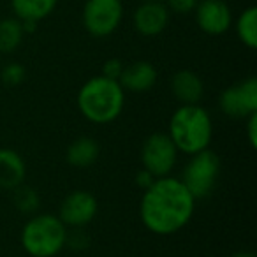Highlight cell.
Listing matches in <instances>:
<instances>
[{"label":"cell","instance_id":"obj_1","mask_svg":"<svg viewBox=\"0 0 257 257\" xmlns=\"http://www.w3.org/2000/svg\"><path fill=\"white\" fill-rule=\"evenodd\" d=\"M196 197L175 176L155 178L143 190L140 218L147 231L157 236H173L190 224L196 211Z\"/></svg>","mask_w":257,"mask_h":257},{"label":"cell","instance_id":"obj_2","mask_svg":"<svg viewBox=\"0 0 257 257\" xmlns=\"http://www.w3.org/2000/svg\"><path fill=\"white\" fill-rule=\"evenodd\" d=\"M78 111L93 125H109L120 118L125 107V92L120 83L93 76L81 85L76 95Z\"/></svg>","mask_w":257,"mask_h":257},{"label":"cell","instance_id":"obj_3","mask_svg":"<svg viewBox=\"0 0 257 257\" xmlns=\"http://www.w3.org/2000/svg\"><path fill=\"white\" fill-rule=\"evenodd\" d=\"M168 136L175 143L178 154H199L208 150L213 141V118L201 104L178 106L169 118Z\"/></svg>","mask_w":257,"mask_h":257},{"label":"cell","instance_id":"obj_4","mask_svg":"<svg viewBox=\"0 0 257 257\" xmlns=\"http://www.w3.org/2000/svg\"><path fill=\"white\" fill-rule=\"evenodd\" d=\"M67 231L55 213H34L23 224L20 243L30 257H55L65 248Z\"/></svg>","mask_w":257,"mask_h":257},{"label":"cell","instance_id":"obj_5","mask_svg":"<svg viewBox=\"0 0 257 257\" xmlns=\"http://www.w3.org/2000/svg\"><path fill=\"white\" fill-rule=\"evenodd\" d=\"M220 169V157L208 148L199 154L189 155V161L183 166L180 180L196 199H204L217 187Z\"/></svg>","mask_w":257,"mask_h":257},{"label":"cell","instance_id":"obj_6","mask_svg":"<svg viewBox=\"0 0 257 257\" xmlns=\"http://www.w3.org/2000/svg\"><path fill=\"white\" fill-rule=\"evenodd\" d=\"M123 13L121 0H86L81 11L83 29L97 39L109 37L120 29Z\"/></svg>","mask_w":257,"mask_h":257},{"label":"cell","instance_id":"obj_7","mask_svg":"<svg viewBox=\"0 0 257 257\" xmlns=\"http://www.w3.org/2000/svg\"><path fill=\"white\" fill-rule=\"evenodd\" d=\"M140 161L141 168L154 178H162L173 173L178 161V150L168 133H152L141 145Z\"/></svg>","mask_w":257,"mask_h":257},{"label":"cell","instance_id":"obj_8","mask_svg":"<svg viewBox=\"0 0 257 257\" xmlns=\"http://www.w3.org/2000/svg\"><path fill=\"white\" fill-rule=\"evenodd\" d=\"M218 109L232 120H245L252 113H257V79L248 76L222 90L218 97Z\"/></svg>","mask_w":257,"mask_h":257},{"label":"cell","instance_id":"obj_9","mask_svg":"<svg viewBox=\"0 0 257 257\" xmlns=\"http://www.w3.org/2000/svg\"><path fill=\"white\" fill-rule=\"evenodd\" d=\"M99 213V201L92 192L85 189L71 190L58 206V218L65 224V227L78 229L86 227L95 220Z\"/></svg>","mask_w":257,"mask_h":257},{"label":"cell","instance_id":"obj_10","mask_svg":"<svg viewBox=\"0 0 257 257\" xmlns=\"http://www.w3.org/2000/svg\"><path fill=\"white\" fill-rule=\"evenodd\" d=\"M194 16L197 27L206 36H224L232 27V11L225 0H199Z\"/></svg>","mask_w":257,"mask_h":257},{"label":"cell","instance_id":"obj_11","mask_svg":"<svg viewBox=\"0 0 257 257\" xmlns=\"http://www.w3.org/2000/svg\"><path fill=\"white\" fill-rule=\"evenodd\" d=\"M169 9L161 0L140 2L133 15L134 29L143 37H157L168 29L169 25Z\"/></svg>","mask_w":257,"mask_h":257},{"label":"cell","instance_id":"obj_12","mask_svg":"<svg viewBox=\"0 0 257 257\" xmlns=\"http://www.w3.org/2000/svg\"><path fill=\"white\" fill-rule=\"evenodd\" d=\"M157 81L159 71L148 60H136L125 65L120 79H118L125 93H147L157 85Z\"/></svg>","mask_w":257,"mask_h":257},{"label":"cell","instance_id":"obj_13","mask_svg":"<svg viewBox=\"0 0 257 257\" xmlns=\"http://www.w3.org/2000/svg\"><path fill=\"white\" fill-rule=\"evenodd\" d=\"M171 95L180 106L185 104H199L204 97V83L196 71L180 69L171 76L169 81Z\"/></svg>","mask_w":257,"mask_h":257},{"label":"cell","instance_id":"obj_14","mask_svg":"<svg viewBox=\"0 0 257 257\" xmlns=\"http://www.w3.org/2000/svg\"><path fill=\"white\" fill-rule=\"evenodd\" d=\"M27 178V162L13 148H0V189L15 190Z\"/></svg>","mask_w":257,"mask_h":257},{"label":"cell","instance_id":"obj_15","mask_svg":"<svg viewBox=\"0 0 257 257\" xmlns=\"http://www.w3.org/2000/svg\"><path fill=\"white\" fill-rule=\"evenodd\" d=\"M100 157V143L92 136H79L65 150V161L76 169L92 168Z\"/></svg>","mask_w":257,"mask_h":257},{"label":"cell","instance_id":"obj_16","mask_svg":"<svg viewBox=\"0 0 257 257\" xmlns=\"http://www.w3.org/2000/svg\"><path fill=\"white\" fill-rule=\"evenodd\" d=\"M57 4L58 0H11V9L20 22L39 23L55 11Z\"/></svg>","mask_w":257,"mask_h":257},{"label":"cell","instance_id":"obj_17","mask_svg":"<svg viewBox=\"0 0 257 257\" xmlns=\"http://www.w3.org/2000/svg\"><path fill=\"white\" fill-rule=\"evenodd\" d=\"M234 30L238 36L239 43L246 46L248 50H255L257 48V8L250 6V8L243 9L239 16L234 22Z\"/></svg>","mask_w":257,"mask_h":257},{"label":"cell","instance_id":"obj_18","mask_svg":"<svg viewBox=\"0 0 257 257\" xmlns=\"http://www.w3.org/2000/svg\"><path fill=\"white\" fill-rule=\"evenodd\" d=\"M23 25L18 18H2L0 20V53H15L23 43Z\"/></svg>","mask_w":257,"mask_h":257},{"label":"cell","instance_id":"obj_19","mask_svg":"<svg viewBox=\"0 0 257 257\" xmlns=\"http://www.w3.org/2000/svg\"><path fill=\"white\" fill-rule=\"evenodd\" d=\"M13 206L23 215H34L37 213L41 206V196L34 187L22 183L13 190Z\"/></svg>","mask_w":257,"mask_h":257},{"label":"cell","instance_id":"obj_20","mask_svg":"<svg viewBox=\"0 0 257 257\" xmlns=\"http://www.w3.org/2000/svg\"><path fill=\"white\" fill-rule=\"evenodd\" d=\"M25 78H27V69L20 62H9L0 71V81L4 83L6 86L22 85L25 81Z\"/></svg>","mask_w":257,"mask_h":257},{"label":"cell","instance_id":"obj_21","mask_svg":"<svg viewBox=\"0 0 257 257\" xmlns=\"http://www.w3.org/2000/svg\"><path fill=\"white\" fill-rule=\"evenodd\" d=\"M92 243L90 239V234L85 231V227H78L72 229V231H67V238H65V248L74 250V252H83L86 250Z\"/></svg>","mask_w":257,"mask_h":257},{"label":"cell","instance_id":"obj_22","mask_svg":"<svg viewBox=\"0 0 257 257\" xmlns=\"http://www.w3.org/2000/svg\"><path fill=\"white\" fill-rule=\"evenodd\" d=\"M166 8L169 9V13L175 15H189L194 13L196 6L199 4V0H166Z\"/></svg>","mask_w":257,"mask_h":257},{"label":"cell","instance_id":"obj_23","mask_svg":"<svg viewBox=\"0 0 257 257\" xmlns=\"http://www.w3.org/2000/svg\"><path fill=\"white\" fill-rule=\"evenodd\" d=\"M123 67L125 65L120 58H109V60H106L102 64V72H100V76L118 81L120 76H121V71H123Z\"/></svg>","mask_w":257,"mask_h":257},{"label":"cell","instance_id":"obj_24","mask_svg":"<svg viewBox=\"0 0 257 257\" xmlns=\"http://www.w3.org/2000/svg\"><path fill=\"white\" fill-rule=\"evenodd\" d=\"M245 133L250 148L257 147V113H252L245 118Z\"/></svg>","mask_w":257,"mask_h":257},{"label":"cell","instance_id":"obj_25","mask_svg":"<svg viewBox=\"0 0 257 257\" xmlns=\"http://www.w3.org/2000/svg\"><path fill=\"white\" fill-rule=\"evenodd\" d=\"M154 176L150 175V173L147 171V169H143L141 168L140 171L136 173V178H134V182H136V185L140 187L141 190H145V189H148V187L154 183Z\"/></svg>","mask_w":257,"mask_h":257},{"label":"cell","instance_id":"obj_26","mask_svg":"<svg viewBox=\"0 0 257 257\" xmlns=\"http://www.w3.org/2000/svg\"><path fill=\"white\" fill-rule=\"evenodd\" d=\"M229 257H257L252 250H238V252L231 253Z\"/></svg>","mask_w":257,"mask_h":257},{"label":"cell","instance_id":"obj_27","mask_svg":"<svg viewBox=\"0 0 257 257\" xmlns=\"http://www.w3.org/2000/svg\"><path fill=\"white\" fill-rule=\"evenodd\" d=\"M138 2H150V0H138Z\"/></svg>","mask_w":257,"mask_h":257}]
</instances>
